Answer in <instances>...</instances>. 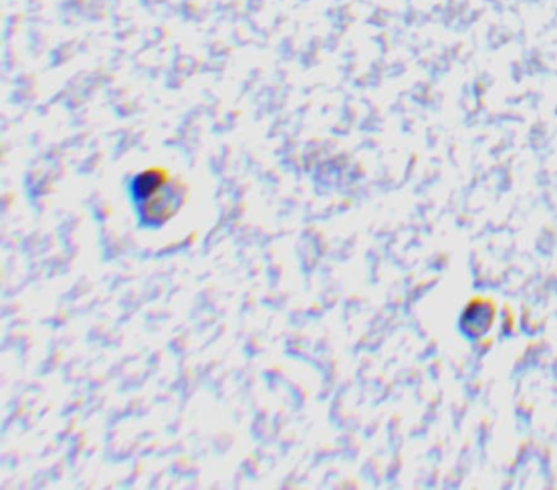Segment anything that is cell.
I'll list each match as a JSON object with an SVG mask.
<instances>
[{"label":"cell","instance_id":"obj_1","mask_svg":"<svg viewBox=\"0 0 557 490\" xmlns=\"http://www.w3.org/2000/svg\"><path fill=\"white\" fill-rule=\"evenodd\" d=\"M132 195L143 224L162 225L181 206V195L169 176L146 172L133 180Z\"/></svg>","mask_w":557,"mask_h":490},{"label":"cell","instance_id":"obj_2","mask_svg":"<svg viewBox=\"0 0 557 490\" xmlns=\"http://www.w3.org/2000/svg\"><path fill=\"white\" fill-rule=\"evenodd\" d=\"M492 317H494V314L491 313V306H487V304H472L462 314V329L469 335L481 336L491 327Z\"/></svg>","mask_w":557,"mask_h":490}]
</instances>
